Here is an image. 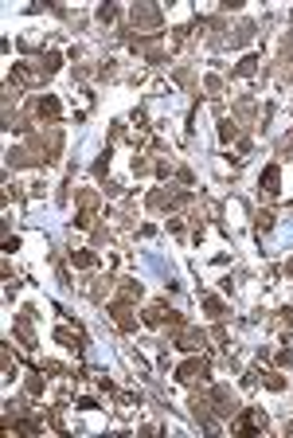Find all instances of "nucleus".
<instances>
[{"instance_id":"nucleus-1","label":"nucleus","mask_w":293,"mask_h":438,"mask_svg":"<svg viewBox=\"0 0 293 438\" xmlns=\"http://www.w3.org/2000/svg\"><path fill=\"white\" fill-rule=\"evenodd\" d=\"M176 380H180V384H196V380H207V360H188V364H180Z\"/></svg>"},{"instance_id":"nucleus-7","label":"nucleus","mask_w":293,"mask_h":438,"mask_svg":"<svg viewBox=\"0 0 293 438\" xmlns=\"http://www.w3.org/2000/svg\"><path fill=\"white\" fill-rule=\"evenodd\" d=\"M254 63H258L254 55H250V59H243V67H239V74H250V70H254Z\"/></svg>"},{"instance_id":"nucleus-3","label":"nucleus","mask_w":293,"mask_h":438,"mask_svg":"<svg viewBox=\"0 0 293 438\" xmlns=\"http://www.w3.org/2000/svg\"><path fill=\"white\" fill-rule=\"evenodd\" d=\"M262 184H266V192H278V164H266V172H262Z\"/></svg>"},{"instance_id":"nucleus-5","label":"nucleus","mask_w":293,"mask_h":438,"mask_svg":"<svg viewBox=\"0 0 293 438\" xmlns=\"http://www.w3.org/2000/svg\"><path fill=\"white\" fill-rule=\"evenodd\" d=\"M55 67H59V55H55V51H47V55H43V70H55Z\"/></svg>"},{"instance_id":"nucleus-6","label":"nucleus","mask_w":293,"mask_h":438,"mask_svg":"<svg viewBox=\"0 0 293 438\" xmlns=\"http://www.w3.org/2000/svg\"><path fill=\"white\" fill-rule=\"evenodd\" d=\"M70 258H74L78 266H94V254H82V251H78V254H70Z\"/></svg>"},{"instance_id":"nucleus-4","label":"nucleus","mask_w":293,"mask_h":438,"mask_svg":"<svg viewBox=\"0 0 293 438\" xmlns=\"http://www.w3.org/2000/svg\"><path fill=\"white\" fill-rule=\"evenodd\" d=\"M113 321L121 329H133V317H129V305H113Z\"/></svg>"},{"instance_id":"nucleus-2","label":"nucleus","mask_w":293,"mask_h":438,"mask_svg":"<svg viewBox=\"0 0 293 438\" xmlns=\"http://www.w3.org/2000/svg\"><path fill=\"white\" fill-rule=\"evenodd\" d=\"M39 117H59V102L47 94V98H39Z\"/></svg>"}]
</instances>
